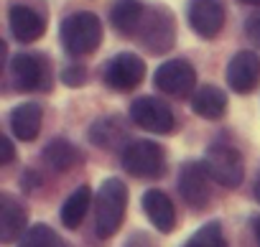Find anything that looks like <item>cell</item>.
I'll use <instances>...</instances> for the list:
<instances>
[{
  "instance_id": "obj_1",
  "label": "cell",
  "mask_w": 260,
  "mask_h": 247,
  "mask_svg": "<svg viewBox=\"0 0 260 247\" xmlns=\"http://www.w3.org/2000/svg\"><path fill=\"white\" fill-rule=\"evenodd\" d=\"M61 44L69 56H87L102 44V23L94 13L79 11L61 21Z\"/></svg>"
},
{
  "instance_id": "obj_2",
  "label": "cell",
  "mask_w": 260,
  "mask_h": 247,
  "mask_svg": "<svg viewBox=\"0 0 260 247\" xmlns=\"http://www.w3.org/2000/svg\"><path fill=\"white\" fill-rule=\"evenodd\" d=\"M127 209V186L122 179H105L97 191V237L110 239L125 219Z\"/></svg>"
},
{
  "instance_id": "obj_3",
  "label": "cell",
  "mask_w": 260,
  "mask_h": 247,
  "mask_svg": "<svg viewBox=\"0 0 260 247\" xmlns=\"http://www.w3.org/2000/svg\"><path fill=\"white\" fill-rule=\"evenodd\" d=\"M138 41L151 51V54H164L174 46L176 41V26H174V16L169 8H146V16L141 21L138 28Z\"/></svg>"
},
{
  "instance_id": "obj_4",
  "label": "cell",
  "mask_w": 260,
  "mask_h": 247,
  "mask_svg": "<svg viewBox=\"0 0 260 247\" xmlns=\"http://www.w3.org/2000/svg\"><path fill=\"white\" fill-rule=\"evenodd\" d=\"M204 166L212 176V181H217L224 189H237L245 179V163L237 148L227 146V143H214L207 148L204 156Z\"/></svg>"
},
{
  "instance_id": "obj_5",
  "label": "cell",
  "mask_w": 260,
  "mask_h": 247,
  "mask_svg": "<svg viewBox=\"0 0 260 247\" xmlns=\"http://www.w3.org/2000/svg\"><path fill=\"white\" fill-rule=\"evenodd\" d=\"M122 168L130 176H138V179H158L166 168L164 161V148L153 140H136L130 143L122 156H120Z\"/></svg>"
},
{
  "instance_id": "obj_6",
  "label": "cell",
  "mask_w": 260,
  "mask_h": 247,
  "mask_svg": "<svg viewBox=\"0 0 260 247\" xmlns=\"http://www.w3.org/2000/svg\"><path fill=\"white\" fill-rule=\"evenodd\" d=\"M130 120H133L138 128L156 133V135H166V133L174 130V112L158 97H138L130 104Z\"/></svg>"
},
{
  "instance_id": "obj_7",
  "label": "cell",
  "mask_w": 260,
  "mask_h": 247,
  "mask_svg": "<svg viewBox=\"0 0 260 247\" xmlns=\"http://www.w3.org/2000/svg\"><path fill=\"white\" fill-rule=\"evenodd\" d=\"M146 77V61L133 54V51H122L112 56L105 66V82L115 92H130L136 89Z\"/></svg>"
},
{
  "instance_id": "obj_8",
  "label": "cell",
  "mask_w": 260,
  "mask_h": 247,
  "mask_svg": "<svg viewBox=\"0 0 260 247\" xmlns=\"http://www.w3.org/2000/svg\"><path fill=\"white\" fill-rule=\"evenodd\" d=\"M153 84H156V89H161L169 97H189L197 84V72L189 61L171 59L156 69Z\"/></svg>"
},
{
  "instance_id": "obj_9",
  "label": "cell",
  "mask_w": 260,
  "mask_h": 247,
  "mask_svg": "<svg viewBox=\"0 0 260 247\" xmlns=\"http://www.w3.org/2000/svg\"><path fill=\"white\" fill-rule=\"evenodd\" d=\"M209 171L199 161H186L179 168V194L191 209H204L209 204Z\"/></svg>"
},
{
  "instance_id": "obj_10",
  "label": "cell",
  "mask_w": 260,
  "mask_h": 247,
  "mask_svg": "<svg viewBox=\"0 0 260 247\" xmlns=\"http://www.w3.org/2000/svg\"><path fill=\"white\" fill-rule=\"evenodd\" d=\"M224 6L222 0H191L189 3V26L202 39H214L224 28Z\"/></svg>"
},
{
  "instance_id": "obj_11",
  "label": "cell",
  "mask_w": 260,
  "mask_h": 247,
  "mask_svg": "<svg viewBox=\"0 0 260 247\" xmlns=\"http://www.w3.org/2000/svg\"><path fill=\"white\" fill-rule=\"evenodd\" d=\"M260 79V56L255 51H237L227 64V84L237 94H247L255 89Z\"/></svg>"
},
{
  "instance_id": "obj_12",
  "label": "cell",
  "mask_w": 260,
  "mask_h": 247,
  "mask_svg": "<svg viewBox=\"0 0 260 247\" xmlns=\"http://www.w3.org/2000/svg\"><path fill=\"white\" fill-rule=\"evenodd\" d=\"M8 23H11V33L21 41V44H34L46 33V18L26 6V3H16L8 11Z\"/></svg>"
},
{
  "instance_id": "obj_13",
  "label": "cell",
  "mask_w": 260,
  "mask_h": 247,
  "mask_svg": "<svg viewBox=\"0 0 260 247\" xmlns=\"http://www.w3.org/2000/svg\"><path fill=\"white\" fill-rule=\"evenodd\" d=\"M11 74H13L16 89H21V92H36L46 82L49 66H46V61L39 54H18L11 61Z\"/></svg>"
},
{
  "instance_id": "obj_14",
  "label": "cell",
  "mask_w": 260,
  "mask_h": 247,
  "mask_svg": "<svg viewBox=\"0 0 260 247\" xmlns=\"http://www.w3.org/2000/svg\"><path fill=\"white\" fill-rule=\"evenodd\" d=\"M26 222H28V211L21 201H16L11 194L0 196V242L3 244L16 242L26 229Z\"/></svg>"
},
{
  "instance_id": "obj_15",
  "label": "cell",
  "mask_w": 260,
  "mask_h": 247,
  "mask_svg": "<svg viewBox=\"0 0 260 247\" xmlns=\"http://www.w3.org/2000/svg\"><path fill=\"white\" fill-rule=\"evenodd\" d=\"M143 211H146V217L151 219V224H153L158 232H164V234H169V232L176 227L174 201H171L164 191H158V189H148V191L143 194Z\"/></svg>"
},
{
  "instance_id": "obj_16",
  "label": "cell",
  "mask_w": 260,
  "mask_h": 247,
  "mask_svg": "<svg viewBox=\"0 0 260 247\" xmlns=\"http://www.w3.org/2000/svg\"><path fill=\"white\" fill-rule=\"evenodd\" d=\"M41 122H44V112L36 102H23L11 112V130L23 143H31V140L39 138Z\"/></svg>"
},
{
  "instance_id": "obj_17",
  "label": "cell",
  "mask_w": 260,
  "mask_h": 247,
  "mask_svg": "<svg viewBox=\"0 0 260 247\" xmlns=\"http://www.w3.org/2000/svg\"><path fill=\"white\" fill-rule=\"evenodd\" d=\"M143 16H146V8L141 0H115V6L110 11V21L115 31L122 36H136Z\"/></svg>"
},
{
  "instance_id": "obj_18",
  "label": "cell",
  "mask_w": 260,
  "mask_h": 247,
  "mask_svg": "<svg viewBox=\"0 0 260 247\" xmlns=\"http://www.w3.org/2000/svg\"><path fill=\"white\" fill-rule=\"evenodd\" d=\"M191 110L204 120H219L227 112V97L219 87L204 84L191 94Z\"/></svg>"
},
{
  "instance_id": "obj_19",
  "label": "cell",
  "mask_w": 260,
  "mask_h": 247,
  "mask_svg": "<svg viewBox=\"0 0 260 247\" xmlns=\"http://www.w3.org/2000/svg\"><path fill=\"white\" fill-rule=\"evenodd\" d=\"M44 161H46V166H49L51 171L64 173V171L74 168V166L82 161V153H79L69 140L56 138V140H51V143L44 148Z\"/></svg>"
},
{
  "instance_id": "obj_20",
  "label": "cell",
  "mask_w": 260,
  "mask_h": 247,
  "mask_svg": "<svg viewBox=\"0 0 260 247\" xmlns=\"http://www.w3.org/2000/svg\"><path fill=\"white\" fill-rule=\"evenodd\" d=\"M89 201H92V191L89 186H79L61 206V224L67 229H79L84 217H87V209H89Z\"/></svg>"
},
{
  "instance_id": "obj_21",
  "label": "cell",
  "mask_w": 260,
  "mask_h": 247,
  "mask_svg": "<svg viewBox=\"0 0 260 247\" xmlns=\"http://www.w3.org/2000/svg\"><path fill=\"white\" fill-rule=\"evenodd\" d=\"M89 138L94 146H102V148H112L117 146L122 138H127V133L117 125V122L112 117H105V120H97L92 130H89Z\"/></svg>"
},
{
  "instance_id": "obj_22",
  "label": "cell",
  "mask_w": 260,
  "mask_h": 247,
  "mask_svg": "<svg viewBox=\"0 0 260 247\" xmlns=\"http://www.w3.org/2000/svg\"><path fill=\"white\" fill-rule=\"evenodd\" d=\"M18 247H67V244L59 239V234L49 224H36L21 237Z\"/></svg>"
},
{
  "instance_id": "obj_23",
  "label": "cell",
  "mask_w": 260,
  "mask_h": 247,
  "mask_svg": "<svg viewBox=\"0 0 260 247\" xmlns=\"http://www.w3.org/2000/svg\"><path fill=\"white\" fill-rule=\"evenodd\" d=\"M186 247H227L222 224H219V222H209V224L199 227V229L191 234V239H189Z\"/></svg>"
},
{
  "instance_id": "obj_24",
  "label": "cell",
  "mask_w": 260,
  "mask_h": 247,
  "mask_svg": "<svg viewBox=\"0 0 260 247\" xmlns=\"http://www.w3.org/2000/svg\"><path fill=\"white\" fill-rule=\"evenodd\" d=\"M84 79H87V69H84L82 64H72V66H67V69L61 72V82H64L67 87H82Z\"/></svg>"
},
{
  "instance_id": "obj_25",
  "label": "cell",
  "mask_w": 260,
  "mask_h": 247,
  "mask_svg": "<svg viewBox=\"0 0 260 247\" xmlns=\"http://www.w3.org/2000/svg\"><path fill=\"white\" fill-rule=\"evenodd\" d=\"M245 31H247V39H250L255 46H260V13H255V16L247 21Z\"/></svg>"
},
{
  "instance_id": "obj_26",
  "label": "cell",
  "mask_w": 260,
  "mask_h": 247,
  "mask_svg": "<svg viewBox=\"0 0 260 247\" xmlns=\"http://www.w3.org/2000/svg\"><path fill=\"white\" fill-rule=\"evenodd\" d=\"M0 146H3V166H8L13 158H16V151H13V143H11V138H6V135H0Z\"/></svg>"
},
{
  "instance_id": "obj_27",
  "label": "cell",
  "mask_w": 260,
  "mask_h": 247,
  "mask_svg": "<svg viewBox=\"0 0 260 247\" xmlns=\"http://www.w3.org/2000/svg\"><path fill=\"white\" fill-rule=\"evenodd\" d=\"M252 232H255V239H257V247H260V217L252 219Z\"/></svg>"
},
{
  "instance_id": "obj_28",
  "label": "cell",
  "mask_w": 260,
  "mask_h": 247,
  "mask_svg": "<svg viewBox=\"0 0 260 247\" xmlns=\"http://www.w3.org/2000/svg\"><path fill=\"white\" fill-rule=\"evenodd\" d=\"M252 194H255V199L260 201V176H257V181H255V186H252Z\"/></svg>"
},
{
  "instance_id": "obj_29",
  "label": "cell",
  "mask_w": 260,
  "mask_h": 247,
  "mask_svg": "<svg viewBox=\"0 0 260 247\" xmlns=\"http://www.w3.org/2000/svg\"><path fill=\"white\" fill-rule=\"evenodd\" d=\"M237 3H242V6H260V0H237Z\"/></svg>"
}]
</instances>
